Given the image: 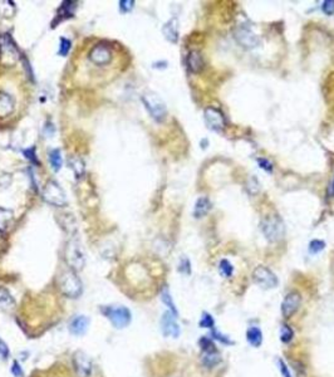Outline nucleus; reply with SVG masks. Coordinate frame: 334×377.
I'll return each instance as SVG.
<instances>
[{
    "label": "nucleus",
    "instance_id": "32",
    "mask_svg": "<svg viewBox=\"0 0 334 377\" xmlns=\"http://www.w3.org/2000/svg\"><path fill=\"white\" fill-rule=\"evenodd\" d=\"M200 327H202V328H215V321H214L212 316H211L210 313L205 312L202 313V317H201L200 319Z\"/></svg>",
    "mask_w": 334,
    "mask_h": 377
},
{
    "label": "nucleus",
    "instance_id": "9",
    "mask_svg": "<svg viewBox=\"0 0 334 377\" xmlns=\"http://www.w3.org/2000/svg\"><path fill=\"white\" fill-rule=\"evenodd\" d=\"M88 58L92 63L96 66H107L110 61H112V51L106 44H96L92 49H90Z\"/></svg>",
    "mask_w": 334,
    "mask_h": 377
},
{
    "label": "nucleus",
    "instance_id": "4",
    "mask_svg": "<svg viewBox=\"0 0 334 377\" xmlns=\"http://www.w3.org/2000/svg\"><path fill=\"white\" fill-rule=\"evenodd\" d=\"M102 313L110 321L116 328H124L131 323L132 314L130 309L124 305H108L102 308Z\"/></svg>",
    "mask_w": 334,
    "mask_h": 377
},
{
    "label": "nucleus",
    "instance_id": "11",
    "mask_svg": "<svg viewBox=\"0 0 334 377\" xmlns=\"http://www.w3.org/2000/svg\"><path fill=\"white\" fill-rule=\"evenodd\" d=\"M176 317L172 312L167 310L161 317V331L164 336L166 337H176L180 336V326H178Z\"/></svg>",
    "mask_w": 334,
    "mask_h": 377
},
{
    "label": "nucleus",
    "instance_id": "37",
    "mask_svg": "<svg viewBox=\"0 0 334 377\" xmlns=\"http://www.w3.org/2000/svg\"><path fill=\"white\" fill-rule=\"evenodd\" d=\"M24 156H26V159L29 160V161H30L32 164H34V165H38L39 164L38 159H36V147H30V149L26 150V151H24Z\"/></svg>",
    "mask_w": 334,
    "mask_h": 377
},
{
    "label": "nucleus",
    "instance_id": "5",
    "mask_svg": "<svg viewBox=\"0 0 334 377\" xmlns=\"http://www.w3.org/2000/svg\"><path fill=\"white\" fill-rule=\"evenodd\" d=\"M43 199L46 204L56 208H62L67 205V195L63 187L54 180H49L43 189Z\"/></svg>",
    "mask_w": 334,
    "mask_h": 377
},
{
    "label": "nucleus",
    "instance_id": "23",
    "mask_svg": "<svg viewBox=\"0 0 334 377\" xmlns=\"http://www.w3.org/2000/svg\"><path fill=\"white\" fill-rule=\"evenodd\" d=\"M202 364L208 368H212L216 367L221 362V356L218 351H210V352H204L202 354Z\"/></svg>",
    "mask_w": 334,
    "mask_h": 377
},
{
    "label": "nucleus",
    "instance_id": "7",
    "mask_svg": "<svg viewBox=\"0 0 334 377\" xmlns=\"http://www.w3.org/2000/svg\"><path fill=\"white\" fill-rule=\"evenodd\" d=\"M20 58V52L10 34L0 36V59L6 66H13Z\"/></svg>",
    "mask_w": 334,
    "mask_h": 377
},
{
    "label": "nucleus",
    "instance_id": "41",
    "mask_svg": "<svg viewBox=\"0 0 334 377\" xmlns=\"http://www.w3.org/2000/svg\"><path fill=\"white\" fill-rule=\"evenodd\" d=\"M258 162H259V166L262 167V170H265V171H268V172L272 171V164L269 161V160L259 159V160H258Z\"/></svg>",
    "mask_w": 334,
    "mask_h": 377
},
{
    "label": "nucleus",
    "instance_id": "25",
    "mask_svg": "<svg viewBox=\"0 0 334 377\" xmlns=\"http://www.w3.org/2000/svg\"><path fill=\"white\" fill-rule=\"evenodd\" d=\"M13 211L0 206V233H4L13 221Z\"/></svg>",
    "mask_w": 334,
    "mask_h": 377
},
{
    "label": "nucleus",
    "instance_id": "27",
    "mask_svg": "<svg viewBox=\"0 0 334 377\" xmlns=\"http://www.w3.org/2000/svg\"><path fill=\"white\" fill-rule=\"evenodd\" d=\"M161 299L162 302L164 303V304L168 307V309H170V312H172L175 316H178V309H176V305L175 303H174L172 300V297H171L170 294V290L167 289V287H164L161 290Z\"/></svg>",
    "mask_w": 334,
    "mask_h": 377
},
{
    "label": "nucleus",
    "instance_id": "29",
    "mask_svg": "<svg viewBox=\"0 0 334 377\" xmlns=\"http://www.w3.org/2000/svg\"><path fill=\"white\" fill-rule=\"evenodd\" d=\"M293 337H294L293 329H292L288 324H283L280 328V341L283 342V343H289V342L293 339Z\"/></svg>",
    "mask_w": 334,
    "mask_h": 377
},
{
    "label": "nucleus",
    "instance_id": "3",
    "mask_svg": "<svg viewBox=\"0 0 334 377\" xmlns=\"http://www.w3.org/2000/svg\"><path fill=\"white\" fill-rule=\"evenodd\" d=\"M142 103L156 122H162L167 116V107L162 98L154 92H146L142 95Z\"/></svg>",
    "mask_w": 334,
    "mask_h": 377
},
{
    "label": "nucleus",
    "instance_id": "8",
    "mask_svg": "<svg viewBox=\"0 0 334 377\" xmlns=\"http://www.w3.org/2000/svg\"><path fill=\"white\" fill-rule=\"evenodd\" d=\"M252 280L264 289H272L278 285V278L269 268L258 267L252 273Z\"/></svg>",
    "mask_w": 334,
    "mask_h": 377
},
{
    "label": "nucleus",
    "instance_id": "31",
    "mask_svg": "<svg viewBox=\"0 0 334 377\" xmlns=\"http://www.w3.org/2000/svg\"><path fill=\"white\" fill-rule=\"evenodd\" d=\"M326 248V243L323 240H319V239H314L309 244V253L310 254H318L322 250H324Z\"/></svg>",
    "mask_w": 334,
    "mask_h": 377
},
{
    "label": "nucleus",
    "instance_id": "35",
    "mask_svg": "<svg viewBox=\"0 0 334 377\" xmlns=\"http://www.w3.org/2000/svg\"><path fill=\"white\" fill-rule=\"evenodd\" d=\"M118 6L120 11H121L122 13H128V12H131L132 9H134V0H121L118 3Z\"/></svg>",
    "mask_w": 334,
    "mask_h": 377
},
{
    "label": "nucleus",
    "instance_id": "12",
    "mask_svg": "<svg viewBox=\"0 0 334 377\" xmlns=\"http://www.w3.org/2000/svg\"><path fill=\"white\" fill-rule=\"evenodd\" d=\"M204 118L208 125V127L212 131H221L225 127V120L224 115L220 110L215 107H208L204 112Z\"/></svg>",
    "mask_w": 334,
    "mask_h": 377
},
{
    "label": "nucleus",
    "instance_id": "39",
    "mask_svg": "<svg viewBox=\"0 0 334 377\" xmlns=\"http://www.w3.org/2000/svg\"><path fill=\"white\" fill-rule=\"evenodd\" d=\"M278 367H279V369H280L282 376H283V377H292L290 371H289L288 366H286V363L283 361V359H278Z\"/></svg>",
    "mask_w": 334,
    "mask_h": 377
},
{
    "label": "nucleus",
    "instance_id": "34",
    "mask_svg": "<svg viewBox=\"0 0 334 377\" xmlns=\"http://www.w3.org/2000/svg\"><path fill=\"white\" fill-rule=\"evenodd\" d=\"M200 344H201V347H202L204 352L218 351V349L215 348V344H214L212 341H211V339H208V337H202V338L200 339Z\"/></svg>",
    "mask_w": 334,
    "mask_h": 377
},
{
    "label": "nucleus",
    "instance_id": "21",
    "mask_svg": "<svg viewBox=\"0 0 334 377\" xmlns=\"http://www.w3.org/2000/svg\"><path fill=\"white\" fill-rule=\"evenodd\" d=\"M212 208V204L208 198H200L195 204V209H194V216L196 219H200L205 216L208 211Z\"/></svg>",
    "mask_w": 334,
    "mask_h": 377
},
{
    "label": "nucleus",
    "instance_id": "22",
    "mask_svg": "<svg viewBox=\"0 0 334 377\" xmlns=\"http://www.w3.org/2000/svg\"><path fill=\"white\" fill-rule=\"evenodd\" d=\"M68 165H70V169L73 170L76 177H78V179L83 177V175H84L86 172V165L84 161H83L80 156H76V155L70 156V159H68Z\"/></svg>",
    "mask_w": 334,
    "mask_h": 377
},
{
    "label": "nucleus",
    "instance_id": "15",
    "mask_svg": "<svg viewBox=\"0 0 334 377\" xmlns=\"http://www.w3.org/2000/svg\"><path fill=\"white\" fill-rule=\"evenodd\" d=\"M16 110V100L8 92L0 91V118H6Z\"/></svg>",
    "mask_w": 334,
    "mask_h": 377
},
{
    "label": "nucleus",
    "instance_id": "42",
    "mask_svg": "<svg viewBox=\"0 0 334 377\" xmlns=\"http://www.w3.org/2000/svg\"><path fill=\"white\" fill-rule=\"evenodd\" d=\"M13 373L16 374V377H22V376H23V371H22L20 366H19V364L16 363V362H14V363H13Z\"/></svg>",
    "mask_w": 334,
    "mask_h": 377
},
{
    "label": "nucleus",
    "instance_id": "30",
    "mask_svg": "<svg viewBox=\"0 0 334 377\" xmlns=\"http://www.w3.org/2000/svg\"><path fill=\"white\" fill-rule=\"evenodd\" d=\"M70 48H72V42H70V39L62 37L60 41V49H58V54L62 57H66L68 53H70Z\"/></svg>",
    "mask_w": 334,
    "mask_h": 377
},
{
    "label": "nucleus",
    "instance_id": "20",
    "mask_svg": "<svg viewBox=\"0 0 334 377\" xmlns=\"http://www.w3.org/2000/svg\"><path fill=\"white\" fill-rule=\"evenodd\" d=\"M76 8H77V2H63L60 8L58 9L57 19L60 22H62L64 19L70 18L74 14Z\"/></svg>",
    "mask_w": 334,
    "mask_h": 377
},
{
    "label": "nucleus",
    "instance_id": "19",
    "mask_svg": "<svg viewBox=\"0 0 334 377\" xmlns=\"http://www.w3.org/2000/svg\"><path fill=\"white\" fill-rule=\"evenodd\" d=\"M14 307H16V299L12 293L6 288L0 287V310L8 312V310L14 309Z\"/></svg>",
    "mask_w": 334,
    "mask_h": 377
},
{
    "label": "nucleus",
    "instance_id": "33",
    "mask_svg": "<svg viewBox=\"0 0 334 377\" xmlns=\"http://www.w3.org/2000/svg\"><path fill=\"white\" fill-rule=\"evenodd\" d=\"M211 334H212L214 339H218V341H220L221 343H224V344H232V343H234V342H232V339L229 338V337L225 336V334H222V333H220V332H218V329H215V328L212 329Z\"/></svg>",
    "mask_w": 334,
    "mask_h": 377
},
{
    "label": "nucleus",
    "instance_id": "10",
    "mask_svg": "<svg viewBox=\"0 0 334 377\" xmlns=\"http://www.w3.org/2000/svg\"><path fill=\"white\" fill-rule=\"evenodd\" d=\"M234 37L238 43L246 49L256 48L260 44L259 37L252 33L249 28H245V27H239V28L235 29Z\"/></svg>",
    "mask_w": 334,
    "mask_h": 377
},
{
    "label": "nucleus",
    "instance_id": "24",
    "mask_svg": "<svg viewBox=\"0 0 334 377\" xmlns=\"http://www.w3.org/2000/svg\"><path fill=\"white\" fill-rule=\"evenodd\" d=\"M246 339L252 347H260L262 343V333L258 327H250L246 331Z\"/></svg>",
    "mask_w": 334,
    "mask_h": 377
},
{
    "label": "nucleus",
    "instance_id": "16",
    "mask_svg": "<svg viewBox=\"0 0 334 377\" xmlns=\"http://www.w3.org/2000/svg\"><path fill=\"white\" fill-rule=\"evenodd\" d=\"M186 65L188 68L192 73H200L204 70V58L201 56V53L198 51H191L188 54V58H186Z\"/></svg>",
    "mask_w": 334,
    "mask_h": 377
},
{
    "label": "nucleus",
    "instance_id": "38",
    "mask_svg": "<svg viewBox=\"0 0 334 377\" xmlns=\"http://www.w3.org/2000/svg\"><path fill=\"white\" fill-rule=\"evenodd\" d=\"M322 11L326 14V16H333L334 14V2L333 0H326L322 6Z\"/></svg>",
    "mask_w": 334,
    "mask_h": 377
},
{
    "label": "nucleus",
    "instance_id": "2",
    "mask_svg": "<svg viewBox=\"0 0 334 377\" xmlns=\"http://www.w3.org/2000/svg\"><path fill=\"white\" fill-rule=\"evenodd\" d=\"M66 262L72 270H82L86 264V254L78 239H70L66 246Z\"/></svg>",
    "mask_w": 334,
    "mask_h": 377
},
{
    "label": "nucleus",
    "instance_id": "43",
    "mask_svg": "<svg viewBox=\"0 0 334 377\" xmlns=\"http://www.w3.org/2000/svg\"><path fill=\"white\" fill-rule=\"evenodd\" d=\"M329 194H330V196H334V180L330 185V190H329Z\"/></svg>",
    "mask_w": 334,
    "mask_h": 377
},
{
    "label": "nucleus",
    "instance_id": "14",
    "mask_svg": "<svg viewBox=\"0 0 334 377\" xmlns=\"http://www.w3.org/2000/svg\"><path fill=\"white\" fill-rule=\"evenodd\" d=\"M73 366H74L78 376L80 377H90V373H92V361L83 352H77L73 356Z\"/></svg>",
    "mask_w": 334,
    "mask_h": 377
},
{
    "label": "nucleus",
    "instance_id": "1",
    "mask_svg": "<svg viewBox=\"0 0 334 377\" xmlns=\"http://www.w3.org/2000/svg\"><path fill=\"white\" fill-rule=\"evenodd\" d=\"M60 289L66 297L78 298L83 292L82 280L74 270H67L60 277Z\"/></svg>",
    "mask_w": 334,
    "mask_h": 377
},
{
    "label": "nucleus",
    "instance_id": "40",
    "mask_svg": "<svg viewBox=\"0 0 334 377\" xmlns=\"http://www.w3.org/2000/svg\"><path fill=\"white\" fill-rule=\"evenodd\" d=\"M9 354H10V352H9L8 344L0 338V356H2V358L6 359L9 357Z\"/></svg>",
    "mask_w": 334,
    "mask_h": 377
},
{
    "label": "nucleus",
    "instance_id": "18",
    "mask_svg": "<svg viewBox=\"0 0 334 377\" xmlns=\"http://www.w3.org/2000/svg\"><path fill=\"white\" fill-rule=\"evenodd\" d=\"M88 326H90V319L86 316H77L72 319L70 324V331L74 336H82L87 332Z\"/></svg>",
    "mask_w": 334,
    "mask_h": 377
},
{
    "label": "nucleus",
    "instance_id": "17",
    "mask_svg": "<svg viewBox=\"0 0 334 377\" xmlns=\"http://www.w3.org/2000/svg\"><path fill=\"white\" fill-rule=\"evenodd\" d=\"M164 38L171 43H178V22L176 18L170 19L162 28Z\"/></svg>",
    "mask_w": 334,
    "mask_h": 377
},
{
    "label": "nucleus",
    "instance_id": "13",
    "mask_svg": "<svg viewBox=\"0 0 334 377\" xmlns=\"http://www.w3.org/2000/svg\"><path fill=\"white\" fill-rule=\"evenodd\" d=\"M302 297L299 293L290 292L286 295L283 303H282V314L286 318H290L293 314L298 312L299 307H300Z\"/></svg>",
    "mask_w": 334,
    "mask_h": 377
},
{
    "label": "nucleus",
    "instance_id": "26",
    "mask_svg": "<svg viewBox=\"0 0 334 377\" xmlns=\"http://www.w3.org/2000/svg\"><path fill=\"white\" fill-rule=\"evenodd\" d=\"M49 162H50L52 169L54 170L56 172L60 171L62 169V154H60V149H53L50 152H49Z\"/></svg>",
    "mask_w": 334,
    "mask_h": 377
},
{
    "label": "nucleus",
    "instance_id": "28",
    "mask_svg": "<svg viewBox=\"0 0 334 377\" xmlns=\"http://www.w3.org/2000/svg\"><path fill=\"white\" fill-rule=\"evenodd\" d=\"M218 272H220V274L222 277L230 278L232 275V273H234V267H232V264L228 259H222L220 260V264H218Z\"/></svg>",
    "mask_w": 334,
    "mask_h": 377
},
{
    "label": "nucleus",
    "instance_id": "6",
    "mask_svg": "<svg viewBox=\"0 0 334 377\" xmlns=\"http://www.w3.org/2000/svg\"><path fill=\"white\" fill-rule=\"evenodd\" d=\"M262 231L268 240L275 243L283 238L286 228L283 220L279 216L270 215L262 221Z\"/></svg>",
    "mask_w": 334,
    "mask_h": 377
},
{
    "label": "nucleus",
    "instance_id": "36",
    "mask_svg": "<svg viewBox=\"0 0 334 377\" xmlns=\"http://www.w3.org/2000/svg\"><path fill=\"white\" fill-rule=\"evenodd\" d=\"M178 270L184 274H190L191 273V263L188 258H182L180 260V264H178Z\"/></svg>",
    "mask_w": 334,
    "mask_h": 377
}]
</instances>
